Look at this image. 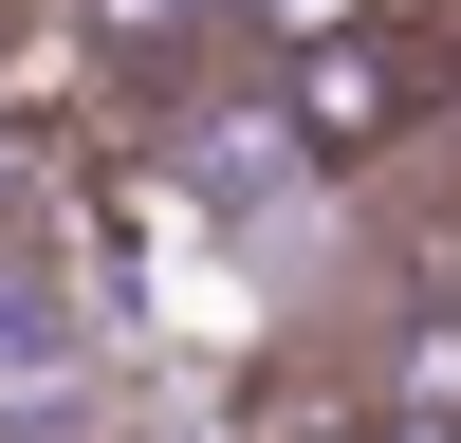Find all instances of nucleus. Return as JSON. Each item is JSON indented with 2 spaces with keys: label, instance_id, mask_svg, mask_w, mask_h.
I'll use <instances>...</instances> for the list:
<instances>
[{
  "label": "nucleus",
  "instance_id": "f257e3e1",
  "mask_svg": "<svg viewBox=\"0 0 461 443\" xmlns=\"http://www.w3.org/2000/svg\"><path fill=\"white\" fill-rule=\"evenodd\" d=\"M443 111H461V56L425 19H369V37H332V56H277V148L295 167H351L369 185V167H406Z\"/></svg>",
  "mask_w": 461,
  "mask_h": 443
},
{
  "label": "nucleus",
  "instance_id": "7ed1b4c3",
  "mask_svg": "<svg viewBox=\"0 0 461 443\" xmlns=\"http://www.w3.org/2000/svg\"><path fill=\"white\" fill-rule=\"evenodd\" d=\"M185 19H203V0H74V37H93V56H111V74H148V56H167V37H185Z\"/></svg>",
  "mask_w": 461,
  "mask_h": 443
},
{
  "label": "nucleus",
  "instance_id": "f03ea898",
  "mask_svg": "<svg viewBox=\"0 0 461 443\" xmlns=\"http://www.w3.org/2000/svg\"><path fill=\"white\" fill-rule=\"evenodd\" d=\"M221 19L258 37V74H277V56H332V37H369V19H406V0H221Z\"/></svg>",
  "mask_w": 461,
  "mask_h": 443
},
{
  "label": "nucleus",
  "instance_id": "20e7f679",
  "mask_svg": "<svg viewBox=\"0 0 461 443\" xmlns=\"http://www.w3.org/2000/svg\"><path fill=\"white\" fill-rule=\"evenodd\" d=\"M351 443H461V406H425V388H369V369H351Z\"/></svg>",
  "mask_w": 461,
  "mask_h": 443
}]
</instances>
